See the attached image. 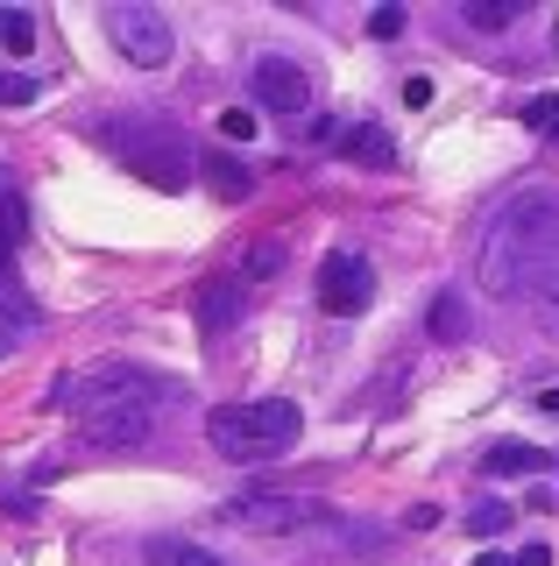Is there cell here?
I'll return each mask as SVG.
<instances>
[{
	"mask_svg": "<svg viewBox=\"0 0 559 566\" xmlns=\"http://www.w3.org/2000/svg\"><path fill=\"white\" fill-rule=\"evenodd\" d=\"M552 270H559V191L531 185L510 206H496V220L482 234V255H475V276L496 297H531Z\"/></svg>",
	"mask_w": 559,
	"mask_h": 566,
	"instance_id": "cell-1",
	"label": "cell"
},
{
	"mask_svg": "<svg viewBox=\"0 0 559 566\" xmlns=\"http://www.w3.org/2000/svg\"><path fill=\"white\" fill-rule=\"evenodd\" d=\"M205 439H213L220 460L234 468H255V460H276L305 439V411L291 397H255V403H220L205 418Z\"/></svg>",
	"mask_w": 559,
	"mask_h": 566,
	"instance_id": "cell-2",
	"label": "cell"
},
{
	"mask_svg": "<svg viewBox=\"0 0 559 566\" xmlns=\"http://www.w3.org/2000/svg\"><path fill=\"white\" fill-rule=\"evenodd\" d=\"M99 149H114L120 164H128L143 185L156 191H184L191 177H199V156H191V142L170 128V120H149V114H114L93 128Z\"/></svg>",
	"mask_w": 559,
	"mask_h": 566,
	"instance_id": "cell-3",
	"label": "cell"
},
{
	"mask_svg": "<svg viewBox=\"0 0 559 566\" xmlns=\"http://www.w3.org/2000/svg\"><path fill=\"white\" fill-rule=\"evenodd\" d=\"M164 397H178V382L143 368V361H93V368L57 376V389H50V403L72 411V418H85V411H156Z\"/></svg>",
	"mask_w": 559,
	"mask_h": 566,
	"instance_id": "cell-4",
	"label": "cell"
},
{
	"mask_svg": "<svg viewBox=\"0 0 559 566\" xmlns=\"http://www.w3.org/2000/svg\"><path fill=\"white\" fill-rule=\"evenodd\" d=\"M107 35H114L120 57L143 64V71H164L170 50H178V35H170L164 8H149V0H114V8H107Z\"/></svg>",
	"mask_w": 559,
	"mask_h": 566,
	"instance_id": "cell-5",
	"label": "cell"
},
{
	"mask_svg": "<svg viewBox=\"0 0 559 566\" xmlns=\"http://www.w3.org/2000/svg\"><path fill=\"white\" fill-rule=\"evenodd\" d=\"M319 305L334 312V318L369 312V305H376V270H369V255H355V248H334V255L319 262Z\"/></svg>",
	"mask_w": 559,
	"mask_h": 566,
	"instance_id": "cell-6",
	"label": "cell"
},
{
	"mask_svg": "<svg viewBox=\"0 0 559 566\" xmlns=\"http://www.w3.org/2000/svg\"><path fill=\"white\" fill-rule=\"evenodd\" d=\"M249 93H255V106H270V114H305L312 78H305V64H291V57H262L249 71Z\"/></svg>",
	"mask_w": 559,
	"mask_h": 566,
	"instance_id": "cell-7",
	"label": "cell"
},
{
	"mask_svg": "<svg viewBox=\"0 0 559 566\" xmlns=\"http://www.w3.org/2000/svg\"><path fill=\"white\" fill-rule=\"evenodd\" d=\"M226 517L249 524V531H305L312 517H326V510L305 503V495H241V503H226Z\"/></svg>",
	"mask_w": 559,
	"mask_h": 566,
	"instance_id": "cell-8",
	"label": "cell"
},
{
	"mask_svg": "<svg viewBox=\"0 0 559 566\" xmlns=\"http://www.w3.org/2000/svg\"><path fill=\"white\" fill-rule=\"evenodd\" d=\"M78 432H85V447H149V432H156V411H85L78 418Z\"/></svg>",
	"mask_w": 559,
	"mask_h": 566,
	"instance_id": "cell-9",
	"label": "cell"
},
{
	"mask_svg": "<svg viewBox=\"0 0 559 566\" xmlns=\"http://www.w3.org/2000/svg\"><path fill=\"white\" fill-rule=\"evenodd\" d=\"M241 312H249V283H241V276H213V283H199V326H205V333H226Z\"/></svg>",
	"mask_w": 559,
	"mask_h": 566,
	"instance_id": "cell-10",
	"label": "cell"
},
{
	"mask_svg": "<svg viewBox=\"0 0 559 566\" xmlns=\"http://www.w3.org/2000/svg\"><path fill=\"white\" fill-rule=\"evenodd\" d=\"M143 566H226L213 545L199 538H178V531H149L143 538Z\"/></svg>",
	"mask_w": 559,
	"mask_h": 566,
	"instance_id": "cell-11",
	"label": "cell"
},
{
	"mask_svg": "<svg viewBox=\"0 0 559 566\" xmlns=\"http://www.w3.org/2000/svg\"><path fill=\"white\" fill-rule=\"evenodd\" d=\"M425 333H432L440 347H461L467 333H475V312H467V297H461V291H440V297L425 305Z\"/></svg>",
	"mask_w": 559,
	"mask_h": 566,
	"instance_id": "cell-12",
	"label": "cell"
},
{
	"mask_svg": "<svg viewBox=\"0 0 559 566\" xmlns=\"http://www.w3.org/2000/svg\"><path fill=\"white\" fill-rule=\"evenodd\" d=\"M552 453L531 447V439H496V447L482 453V474H546Z\"/></svg>",
	"mask_w": 559,
	"mask_h": 566,
	"instance_id": "cell-13",
	"label": "cell"
},
{
	"mask_svg": "<svg viewBox=\"0 0 559 566\" xmlns=\"http://www.w3.org/2000/svg\"><path fill=\"white\" fill-rule=\"evenodd\" d=\"M199 170H205V185H213V191H220V199H226V206H241V199H255V170H249V164H234V156H205V164H199Z\"/></svg>",
	"mask_w": 559,
	"mask_h": 566,
	"instance_id": "cell-14",
	"label": "cell"
},
{
	"mask_svg": "<svg viewBox=\"0 0 559 566\" xmlns=\"http://www.w3.org/2000/svg\"><path fill=\"white\" fill-rule=\"evenodd\" d=\"M524 8H531V0H461V22L482 29V35H503V29H517Z\"/></svg>",
	"mask_w": 559,
	"mask_h": 566,
	"instance_id": "cell-15",
	"label": "cell"
},
{
	"mask_svg": "<svg viewBox=\"0 0 559 566\" xmlns=\"http://www.w3.org/2000/svg\"><path fill=\"white\" fill-rule=\"evenodd\" d=\"M334 149H347V156H355V164H369V170H382V164H390V156H397V149H390V135H382L376 120H361V128H347V135L334 142Z\"/></svg>",
	"mask_w": 559,
	"mask_h": 566,
	"instance_id": "cell-16",
	"label": "cell"
},
{
	"mask_svg": "<svg viewBox=\"0 0 559 566\" xmlns=\"http://www.w3.org/2000/svg\"><path fill=\"white\" fill-rule=\"evenodd\" d=\"M22 241H29V206L14 199V191H0V270H14Z\"/></svg>",
	"mask_w": 559,
	"mask_h": 566,
	"instance_id": "cell-17",
	"label": "cell"
},
{
	"mask_svg": "<svg viewBox=\"0 0 559 566\" xmlns=\"http://www.w3.org/2000/svg\"><path fill=\"white\" fill-rule=\"evenodd\" d=\"M0 43H8L14 57H29V50H36V14L29 8H0Z\"/></svg>",
	"mask_w": 559,
	"mask_h": 566,
	"instance_id": "cell-18",
	"label": "cell"
},
{
	"mask_svg": "<svg viewBox=\"0 0 559 566\" xmlns=\"http://www.w3.org/2000/svg\"><path fill=\"white\" fill-rule=\"evenodd\" d=\"M284 270V241H255L249 255H241V283H255V276H276Z\"/></svg>",
	"mask_w": 559,
	"mask_h": 566,
	"instance_id": "cell-19",
	"label": "cell"
},
{
	"mask_svg": "<svg viewBox=\"0 0 559 566\" xmlns=\"http://www.w3.org/2000/svg\"><path fill=\"white\" fill-rule=\"evenodd\" d=\"M510 517H517V510L496 495V503H475V510H467V531H475V538H496V531H510Z\"/></svg>",
	"mask_w": 559,
	"mask_h": 566,
	"instance_id": "cell-20",
	"label": "cell"
},
{
	"mask_svg": "<svg viewBox=\"0 0 559 566\" xmlns=\"http://www.w3.org/2000/svg\"><path fill=\"white\" fill-rule=\"evenodd\" d=\"M29 326H36V312H29V305H22V297H14V305H8V312H0V361H8V354H14V340H22V333H29Z\"/></svg>",
	"mask_w": 559,
	"mask_h": 566,
	"instance_id": "cell-21",
	"label": "cell"
},
{
	"mask_svg": "<svg viewBox=\"0 0 559 566\" xmlns=\"http://www.w3.org/2000/svg\"><path fill=\"white\" fill-rule=\"evenodd\" d=\"M36 93H43L36 71H0V106H29Z\"/></svg>",
	"mask_w": 559,
	"mask_h": 566,
	"instance_id": "cell-22",
	"label": "cell"
},
{
	"mask_svg": "<svg viewBox=\"0 0 559 566\" xmlns=\"http://www.w3.org/2000/svg\"><path fill=\"white\" fill-rule=\"evenodd\" d=\"M531 297H538V326H546V333H552V340H559V270H552L546 283H538V291H531Z\"/></svg>",
	"mask_w": 559,
	"mask_h": 566,
	"instance_id": "cell-23",
	"label": "cell"
},
{
	"mask_svg": "<svg viewBox=\"0 0 559 566\" xmlns=\"http://www.w3.org/2000/svg\"><path fill=\"white\" fill-rule=\"evenodd\" d=\"M524 120H531L538 135H552V142H559V93H546V99H531V106H524Z\"/></svg>",
	"mask_w": 559,
	"mask_h": 566,
	"instance_id": "cell-24",
	"label": "cell"
},
{
	"mask_svg": "<svg viewBox=\"0 0 559 566\" xmlns=\"http://www.w3.org/2000/svg\"><path fill=\"white\" fill-rule=\"evenodd\" d=\"M220 135L226 142H249L255 135V114H249V106H226V114H220Z\"/></svg>",
	"mask_w": 559,
	"mask_h": 566,
	"instance_id": "cell-25",
	"label": "cell"
},
{
	"mask_svg": "<svg viewBox=\"0 0 559 566\" xmlns=\"http://www.w3.org/2000/svg\"><path fill=\"white\" fill-rule=\"evenodd\" d=\"M369 35H376V43H390V35H404V8H376V14H369Z\"/></svg>",
	"mask_w": 559,
	"mask_h": 566,
	"instance_id": "cell-26",
	"label": "cell"
},
{
	"mask_svg": "<svg viewBox=\"0 0 559 566\" xmlns=\"http://www.w3.org/2000/svg\"><path fill=\"white\" fill-rule=\"evenodd\" d=\"M404 524H411V531H432V524H440V510H432V503H418V510H404Z\"/></svg>",
	"mask_w": 559,
	"mask_h": 566,
	"instance_id": "cell-27",
	"label": "cell"
},
{
	"mask_svg": "<svg viewBox=\"0 0 559 566\" xmlns=\"http://www.w3.org/2000/svg\"><path fill=\"white\" fill-rule=\"evenodd\" d=\"M510 566H552V545H524V553Z\"/></svg>",
	"mask_w": 559,
	"mask_h": 566,
	"instance_id": "cell-28",
	"label": "cell"
},
{
	"mask_svg": "<svg viewBox=\"0 0 559 566\" xmlns=\"http://www.w3.org/2000/svg\"><path fill=\"white\" fill-rule=\"evenodd\" d=\"M538 411H546V418H559V382H546V389H538Z\"/></svg>",
	"mask_w": 559,
	"mask_h": 566,
	"instance_id": "cell-29",
	"label": "cell"
},
{
	"mask_svg": "<svg viewBox=\"0 0 559 566\" xmlns=\"http://www.w3.org/2000/svg\"><path fill=\"white\" fill-rule=\"evenodd\" d=\"M475 566H510V553H482V559H475Z\"/></svg>",
	"mask_w": 559,
	"mask_h": 566,
	"instance_id": "cell-30",
	"label": "cell"
},
{
	"mask_svg": "<svg viewBox=\"0 0 559 566\" xmlns=\"http://www.w3.org/2000/svg\"><path fill=\"white\" fill-rule=\"evenodd\" d=\"M0 177H8V170H0Z\"/></svg>",
	"mask_w": 559,
	"mask_h": 566,
	"instance_id": "cell-31",
	"label": "cell"
},
{
	"mask_svg": "<svg viewBox=\"0 0 559 566\" xmlns=\"http://www.w3.org/2000/svg\"><path fill=\"white\" fill-rule=\"evenodd\" d=\"M552 468H559V460H552Z\"/></svg>",
	"mask_w": 559,
	"mask_h": 566,
	"instance_id": "cell-32",
	"label": "cell"
}]
</instances>
